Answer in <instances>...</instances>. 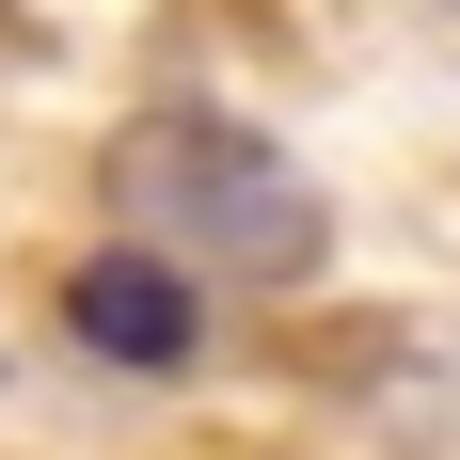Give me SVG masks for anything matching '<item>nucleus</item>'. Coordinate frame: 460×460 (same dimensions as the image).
I'll use <instances>...</instances> for the list:
<instances>
[{
	"label": "nucleus",
	"mask_w": 460,
	"mask_h": 460,
	"mask_svg": "<svg viewBox=\"0 0 460 460\" xmlns=\"http://www.w3.org/2000/svg\"><path fill=\"white\" fill-rule=\"evenodd\" d=\"M111 207H128V254L238 270V286H302L333 254L318 175H302L270 128H238V111H143V128L111 143Z\"/></svg>",
	"instance_id": "nucleus-1"
},
{
	"label": "nucleus",
	"mask_w": 460,
	"mask_h": 460,
	"mask_svg": "<svg viewBox=\"0 0 460 460\" xmlns=\"http://www.w3.org/2000/svg\"><path fill=\"white\" fill-rule=\"evenodd\" d=\"M64 333H80L95 366H128V381H175L190 333H207V302H190L175 254H80L64 270Z\"/></svg>",
	"instance_id": "nucleus-2"
},
{
	"label": "nucleus",
	"mask_w": 460,
	"mask_h": 460,
	"mask_svg": "<svg viewBox=\"0 0 460 460\" xmlns=\"http://www.w3.org/2000/svg\"><path fill=\"white\" fill-rule=\"evenodd\" d=\"M349 413H366L397 460H460V349L445 333H381L366 381H349Z\"/></svg>",
	"instance_id": "nucleus-3"
}]
</instances>
